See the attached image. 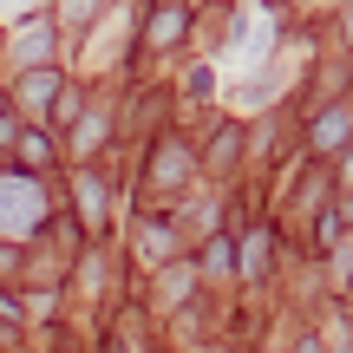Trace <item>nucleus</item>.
Returning a JSON list of instances; mask_svg holds the SVG:
<instances>
[{
  "mask_svg": "<svg viewBox=\"0 0 353 353\" xmlns=\"http://www.w3.org/2000/svg\"><path fill=\"white\" fill-rule=\"evenodd\" d=\"M203 268H210V275H223V268H236V242H229V236H216V249L203 255Z\"/></svg>",
  "mask_w": 353,
  "mask_h": 353,
  "instance_id": "nucleus-5",
  "label": "nucleus"
},
{
  "mask_svg": "<svg viewBox=\"0 0 353 353\" xmlns=\"http://www.w3.org/2000/svg\"><path fill=\"white\" fill-rule=\"evenodd\" d=\"M79 105H85V99H79V92H59V99H52V118H59V125H65V118H79Z\"/></svg>",
  "mask_w": 353,
  "mask_h": 353,
  "instance_id": "nucleus-6",
  "label": "nucleus"
},
{
  "mask_svg": "<svg viewBox=\"0 0 353 353\" xmlns=\"http://www.w3.org/2000/svg\"><path fill=\"white\" fill-rule=\"evenodd\" d=\"M236 151H242V125H216V144H210V164L223 170V164H236Z\"/></svg>",
  "mask_w": 353,
  "mask_h": 353,
  "instance_id": "nucleus-4",
  "label": "nucleus"
},
{
  "mask_svg": "<svg viewBox=\"0 0 353 353\" xmlns=\"http://www.w3.org/2000/svg\"><path fill=\"white\" fill-rule=\"evenodd\" d=\"M183 26H190V7H183V0H157V13H151V46H176Z\"/></svg>",
  "mask_w": 353,
  "mask_h": 353,
  "instance_id": "nucleus-2",
  "label": "nucleus"
},
{
  "mask_svg": "<svg viewBox=\"0 0 353 353\" xmlns=\"http://www.w3.org/2000/svg\"><path fill=\"white\" fill-rule=\"evenodd\" d=\"M183 170H190V151L176 138H164V144H157V157H151V176H157V183H170V176H183Z\"/></svg>",
  "mask_w": 353,
  "mask_h": 353,
  "instance_id": "nucleus-3",
  "label": "nucleus"
},
{
  "mask_svg": "<svg viewBox=\"0 0 353 353\" xmlns=\"http://www.w3.org/2000/svg\"><path fill=\"white\" fill-rule=\"evenodd\" d=\"M307 144H314V157L347 151V144H353V99H341L334 112H321V118H314V131H307Z\"/></svg>",
  "mask_w": 353,
  "mask_h": 353,
  "instance_id": "nucleus-1",
  "label": "nucleus"
}]
</instances>
